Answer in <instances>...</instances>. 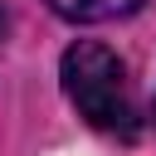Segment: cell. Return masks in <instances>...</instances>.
Segmentation results:
<instances>
[{
  "mask_svg": "<svg viewBox=\"0 0 156 156\" xmlns=\"http://www.w3.org/2000/svg\"><path fill=\"white\" fill-rule=\"evenodd\" d=\"M63 93L78 107V117L107 136H136V102H132V83L122 58L107 44L78 39L63 54Z\"/></svg>",
  "mask_w": 156,
  "mask_h": 156,
  "instance_id": "6da1fadb",
  "label": "cell"
},
{
  "mask_svg": "<svg viewBox=\"0 0 156 156\" xmlns=\"http://www.w3.org/2000/svg\"><path fill=\"white\" fill-rule=\"evenodd\" d=\"M146 0H49L54 15L63 20H78V24H98V20H117V15H132L141 10Z\"/></svg>",
  "mask_w": 156,
  "mask_h": 156,
  "instance_id": "7a4b0ae2",
  "label": "cell"
}]
</instances>
